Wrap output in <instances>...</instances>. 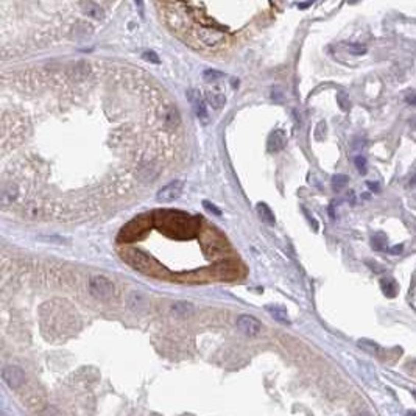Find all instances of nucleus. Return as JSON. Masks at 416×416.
I'll return each mask as SVG.
<instances>
[{
    "mask_svg": "<svg viewBox=\"0 0 416 416\" xmlns=\"http://www.w3.org/2000/svg\"><path fill=\"white\" fill-rule=\"evenodd\" d=\"M89 290H91V295L99 300H109L115 291V287L109 279L103 276H95L89 281Z\"/></svg>",
    "mask_w": 416,
    "mask_h": 416,
    "instance_id": "obj_1",
    "label": "nucleus"
},
{
    "mask_svg": "<svg viewBox=\"0 0 416 416\" xmlns=\"http://www.w3.org/2000/svg\"><path fill=\"white\" fill-rule=\"evenodd\" d=\"M184 186L186 184L183 180H175V181L168 183L167 186H164L162 189H159V192L156 193V200L159 203H172L181 197Z\"/></svg>",
    "mask_w": 416,
    "mask_h": 416,
    "instance_id": "obj_2",
    "label": "nucleus"
},
{
    "mask_svg": "<svg viewBox=\"0 0 416 416\" xmlns=\"http://www.w3.org/2000/svg\"><path fill=\"white\" fill-rule=\"evenodd\" d=\"M237 329L248 337H256L262 332V323L251 315H240L237 318Z\"/></svg>",
    "mask_w": 416,
    "mask_h": 416,
    "instance_id": "obj_3",
    "label": "nucleus"
},
{
    "mask_svg": "<svg viewBox=\"0 0 416 416\" xmlns=\"http://www.w3.org/2000/svg\"><path fill=\"white\" fill-rule=\"evenodd\" d=\"M2 377H4L5 383L13 390H17L20 385L25 382V373L19 366H13V365L4 368Z\"/></svg>",
    "mask_w": 416,
    "mask_h": 416,
    "instance_id": "obj_4",
    "label": "nucleus"
},
{
    "mask_svg": "<svg viewBox=\"0 0 416 416\" xmlns=\"http://www.w3.org/2000/svg\"><path fill=\"white\" fill-rule=\"evenodd\" d=\"M189 100L192 102L193 108H195V112H197V117L203 124H207L209 122V112H207V108H206V103L201 97V94L198 91H189L187 94Z\"/></svg>",
    "mask_w": 416,
    "mask_h": 416,
    "instance_id": "obj_5",
    "label": "nucleus"
},
{
    "mask_svg": "<svg viewBox=\"0 0 416 416\" xmlns=\"http://www.w3.org/2000/svg\"><path fill=\"white\" fill-rule=\"evenodd\" d=\"M200 38L204 44H207L209 47H215L218 42L223 41V35L215 32V30H211V28H203L200 32Z\"/></svg>",
    "mask_w": 416,
    "mask_h": 416,
    "instance_id": "obj_6",
    "label": "nucleus"
},
{
    "mask_svg": "<svg viewBox=\"0 0 416 416\" xmlns=\"http://www.w3.org/2000/svg\"><path fill=\"white\" fill-rule=\"evenodd\" d=\"M285 142H287V139H285L284 131L282 130H276L270 136V139H268V150L270 152H279V150H282V148H284Z\"/></svg>",
    "mask_w": 416,
    "mask_h": 416,
    "instance_id": "obj_7",
    "label": "nucleus"
},
{
    "mask_svg": "<svg viewBox=\"0 0 416 416\" xmlns=\"http://www.w3.org/2000/svg\"><path fill=\"white\" fill-rule=\"evenodd\" d=\"M380 288L387 298H395V296L398 295V282L393 278H382Z\"/></svg>",
    "mask_w": 416,
    "mask_h": 416,
    "instance_id": "obj_8",
    "label": "nucleus"
},
{
    "mask_svg": "<svg viewBox=\"0 0 416 416\" xmlns=\"http://www.w3.org/2000/svg\"><path fill=\"white\" fill-rule=\"evenodd\" d=\"M265 309H266V312H270V315H272L275 320H278V321H281V323H288V313H287V310H285L282 306L270 304V306H266Z\"/></svg>",
    "mask_w": 416,
    "mask_h": 416,
    "instance_id": "obj_9",
    "label": "nucleus"
},
{
    "mask_svg": "<svg viewBox=\"0 0 416 416\" xmlns=\"http://www.w3.org/2000/svg\"><path fill=\"white\" fill-rule=\"evenodd\" d=\"M256 211H257V214L260 215V218L265 222V223H268V225H275V214L272 212V209L268 206H266L265 203H259L257 206H256Z\"/></svg>",
    "mask_w": 416,
    "mask_h": 416,
    "instance_id": "obj_10",
    "label": "nucleus"
},
{
    "mask_svg": "<svg viewBox=\"0 0 416 416\" xmlns=\"http://www.w3.org/2000/svg\"><path fill=\"white\" fill-rule=\"evenodd\" d=\"M206 99H207V103H209V105H211L212 108H215V109H220V108L226 103L225 95L220 94V92H207V94H206Z\"/></svg>",
    "mask_w": 416,
    "mask_h": 416,
    "instance_id": "obj_11",
    "label": "nucleus"
},
{
    "mask_svg": "<svg viewBox=\"0 0 416 416\" xmlns=\"http://www.w3.org/2000/svg\"><path fill=\"white\" fill-rule=\"evenodd\" d=\"M371 247L376 251H383L385 248H387V235H385L383 232H377L376 235H373L371 237Z\"/></svg>",
    "mask_w": 416,
    "mask_h": 416,
    "instance_id": "obj_12",
    "label": "nucleus"
},
{
    "mask_svg": "<svg viewBox=\"0 0 416 416\" xmlns=\"http://www.w3.org/2000/svg\"><path fill=\"white\" fill-rule=\"evenodd\" d=\"M349 183V178L346 175H335L332 178V189L335 192H340L341 189H345Z\"/></svg>",
    "mask_w": 416,
    "mask_h": 416,
    "instance_id": "obj_13",
    "label": "nucleus"
},
{
    "mask_svg": "<svg viewBox=\"0 0 416 416\" xmlns=\"http://www.w3.org/2000/svg\"><path fill=\"white\" fill-rule=\"evenodd\" d=\"M84 10H86V14L92 16V17H95V19H100V17H102V10H100V7H97L95 4H91V2H89L87 5H84Z\"/></svg>",
    "mask_w": 416,
    "mask_h": 416,
    "instance_id": "obj_14",
    "label": "nucleus"
},
{
    "mask_svg": "<svg viewBox=\"0 0 416 416\" xmlns=\"http://www.w3.org/2000/svg\"><path fill=\"white\" fill-rule=\"evenodd\" d=\"M354 164H355V167H357V170H359L360 175H365L368 172V168H366L368 164H366V159L363 156H355L354 158Z\"/></svg>",
    "mask_w": 416,
    "mask_h": 416,
    "instance_id": "obj_15",
    "label": "nucleus"
},
{
    "mask_svg": "<svg viewBox=\"0 0 416 416\" xmlns=\"http://www.w3.org/2000/svg\"><path fill=\"white\" fill-rule=\"evenodd\" d=\"M173 310H176L178 313H181V315H187V310H192V306L189 303H176L173 306Z\"/></svg>",
    "mask_w": 416,
    "mask_h": 416,
    "instance_id": "obj_16",
    "label": "nucleus"
},
{
    "mask_svg": "<svg viewBox=\"0 0 416 416\" xmlns=\"http://www.w3.org/2000/svg\"><path fill=\"white\" fill-rule=\"evenodd\" d=\"M348 48H349V52L352 55H363V53H366V47L362 45V44H349Z\"/></svg>",
    "mask_w": 416,
    "mask_h": 416,
    "instance_id": "obj_17",
    "label": "nucleus"
},
{
    "mask_svg": "<svg viewBox=\"0 0 416 416\" xmlns=\"http://www.w3.org/2000/svg\"><path fill=\"white\" fill-rule=\"evenodd\" d=\"M223 77L222 72H217V70H206L204 72V80L206 81H215V80H220Z\"/></svg>",
    "mask_w": 416,
    "mask_h": 416,
    "instance_id": "obj_18",
    "label": "nucleus"
},
{
    "mask_svg": "<svg viewBox=\"0 0 416 416\" xmlns=\"http://www.w3.org/2000/svg\"><path fill=\"white\" fill-rule=\"evenodd\" d=\"M338 105L343 111H348L349 109V99L345 92H340L338 94Z\"/></svg>",
    "mask_w": 416,
    "mask_h": 416,
    "instance_id": "obj_19",
    "label": "nucleus"
},
{
    "mask_svg": "<svg viewBox=\"0 0 416 416\" xmlns=\"http://www.w3.org/2000/svg\"><path fill=\"white\" fill-rule=\"evenodd\" d=\"M143 58L148 59V61L155 63V64H159V58H158V55H156L155 52H145V53H143Z\"/></svg>",
    "mask_w": 416,
    "mask_h": 416,
    "instance_id": "obj_20",
    "label": "nucleus"
},
{
    "mask_svg": "<svg viewBox=\"0 0 416 416\" xmlns=\"http://www.w3.org/2000/svg\"><path fill=\"white\" fill-rule=\"evenodd\" d=\"M203 204H204V207H206V209H209V211H211V212H214L215 215H218V217L222 215V211H220V209H217V207H215L214 204H211L209 201H204Z\"/></svg>",
    "mask_w": 416,
    "mask_h": 416,
    "instance_id": "obj_21",
    "label": "nucleus"
},
{
    "mask_svg": "<svg viewBox=\"0 0 416 416\" xmlns=\"http://www.w3.org/2000/svg\"><path fill=\"white\" fill-rule=\"evenodd\" d=\"M405 102H407L408 105H411V106H416V94H408V95L405 97Z\"/></svg>",
    "mask_w": 416,
    "mask_h": 416,
    "instance_id": "obj_22",
    "label": "nucleus"
},
{
    "mask_svg": "<svg viewBox=\"0 0 416 416\" xmlns=\"http://www.w3.org/2000/svg\"><path fill=\"white\" fill-rule=\"evenodd\" d=\"M402 250H404V245H396V247L390 248V253H391V254H401Z\"/></svg>",
    "mask_w": 416,
    "mask_h": 416,
    "instance_id": "obj_23",
    "label": "nucleus"
},
{
    "mask_svg": "<svg viewBox=\"0 0 416 416\" xmlns=\"http://www.w3.org/2000/svg\"><path fill=\"white\" fill-rule=\"evenodd\" d=\"M366 186L373 190V192H379L380 190V186L377 183H366Z\"/></svg>",
    "mask_w": 416,
    "mask_h": 416,
    "instance_id": "obj_24",
    "label": "nucleus"
},
{
    "mask_svg": "<svg viewBox=\"0 0 416 416\" xmlns=\"http://www.w3.org/2000/svg\"><path fill=\"white\" fill-rule=\"evenodd\" d=\"M136 5H137L139 11H140V14H142V11H143V0H136Z\"/></svg>",
    "mask_w": 416,
    "mask_h": 416,
    "instance_id": "obj_25",
    "label": "nucleus"
},
{
    "mask_svg": "<svg viewBox=\"0 0 416 416\" xmlns=\"http://www.w3.org/2000/svg\"><path fill=\"white\" fill-rule=\"evenodd\" d=\"M410 186H411V187H416V175L410 180Z\"/></svg>",
    "mask_w": 416,
    "mask_h": 416,
    "instance_id": "obj_26",
    "label": "nucleus"
},
{
    "mask_svg": "<svg viewBox=\"0 0 416 416\" xmlns=\"http://www.w3.org/2000/svg\"><path fill=\"white\" fill-rule=\"evenodd\" d=\"M312 2H313V0H309V2H307V4H303V5H301V8H306V7H309V5H310Z\"/></svg>",
    "mask_w": 416,
    "mask_h": 416,
    "instance_id": "obj_27",
    "label": "nucleus"
},
{
    "mask_svg": "<svg viewBox=\"0 0 416 416\" xmlns=\"http://www.w3.org/2000/svg\"><path fill=\"white\" fill-rule=\"evenodd\" d=\"M413 398L416 399V391H413Z\"/></svg>",
    "mask_w": 416,
    "mask_h": 416,
    "instance_id": "obj_28",
    "label": "nucleus"
}]
</instances>
